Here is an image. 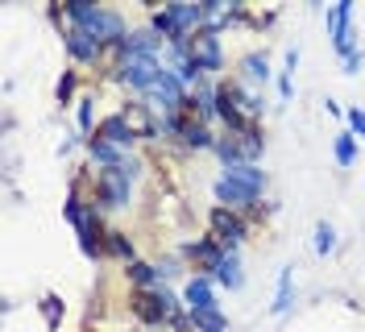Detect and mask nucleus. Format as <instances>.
I'll list each match as a JSON object with an SVG mask.
<instances>
[{
  "mask_svg": "<svg viewBox=\"0 0 365 332\" xmlns=\"http://www.w3.org/2000/svg\"><path fill=\"white\" fill-rule=\"evenodd\" d=\"M67 13H71V21L79 25V29H88L96 42H125V21L116 13H108V9L88 4V0H71Z\"/></svg>",
  "mask_w": 365,
  "mask_h": 332,
  "instance_id": "nucleus-1",
  "label": "nucleus"
},
{
  "mask_svg": "<svg viewBox=\"0 0 365 332\" xmlns=\"http://www.w3.org/2000/svg\"><path fill=\"white\" fill-rule=\"evenodd\" d=\"M67 221L79 228V245H83V253H88V258H100L104 241H100V224H96V212H91V208H83L79 199L71 196V199H67Z\"/></svg>",
  "mask_w": 365,
  "mask_h": 332,
  "instance_id": "nucleus-2",
  "label": "nucleus"
},
{
  "mask_svg": "<svg viewBox=\"0 0 365 332\" xmlns=\"http://www.w3.org/2000/svg\"><path fill=\"white\" fill-rule=\"evenodd\" d=\"M96 187H100V203L104 208H125L129 203V166H104Z\"/></svg>",
  "mask_w": 365,
  "mask_h": 332,
  "instance_id": "nucleus-3",
  "label": "nucleus"
},
{
  "mask_svg": "<svg viewBox=\"0 0 365 332\" xmlns=\"http://www.w3.org/2000/svg\"><path fill=\"white\" fill-rule=\"evenodd\" d=\"M158 75H162V66H158V59H154V54H125V63H120V79H125L129 88L150 91Z\"/></svg>",
  "mask_w": 365,
  "mask_h": 332,
  "instance_id": "nucleus-4",
  "label": "nucleus"
},
{
  "mask_svg": "<svg viewBox=\"0 0 365 332\" xmlns=\"http://www.w3.org/2000/svg\"><path fill=\"white\" fill-rule=\"evenodd\" d=\"M150 104L154 109H162L166 116H175V112L187 104L182 100V84H179V75H170V71H162L158 79H154V88H150Z\"/></svg>",
  "mask_w": 365,
  "mask_h": 332,
  "instance_id": "nucleus-5",
  "label": "nucleus"
},
{
  "mask_svg": "<svg viewBox=\"0 0 365 332\" xmlns=\"http://www.w3.org/2000/svg\"><path fill=\"white\" fill-rule=\"evenodd\" d=\"M133 311L141 316V320L158 324V320H170V316H175V299H170L166 291H137L133 295Z\"/></svg>",
  "mask_w": 365,
  "mask_h": 332,
  "instance_id": "nucleus-6",
  "label": "nucleus"
},
{
  "mask_svg": "<svg viewBox=\"0 0 365 332\" xmlns=\"http://www.w3.org/2000/svg\"><path fill=\"white\" fill-rule=\"evenodd\" d=\"M182 50H187V59H191V63L200 66V71H216V66H220V42H216V38H212L207 29L191 34Z\"/></svg>",
  "mask_w": 365,
  "mask_h": 332,
  "instance_id": "nucleus-7",
  "label": "nucleus"
},
{
  "mask_svg": "<svg viewBox=\"0 0 365 332\" xmlns=\"http://www.w3.org/2000/svg\"><path fill=\"white\" fill-rule=\"evenodd\" d=\"M212 237L232 253L237 245L245 241V221H241V216H232L228 208H216V212H212Z\"/></svg>",
  "mask_w": 365,
  "mask_h": 332,
  "instance_id": "nucleus-8",
  "label": "nucleus"
},
{
  "mask_svg": "<svg viewBox=\"0 0 365 332\" xmlns=\"http://www.w3.org/2000/svg\"><path fill=\"white\" fill-rule=\"evenodd\" d=\"M349 17H353V4L349 0H341L332 13H328V29H332V42H336V50L341 54H353V38H349Z\"/></svg>",
  "mask_w": 365,
  "mask_h": 332,
  "instance_id": "nucleus-9",
  "label": "nucleus"
},
{
  "mask_svg": "<svg viewBox=\"0 0 365 332\" xmlns=\"http://www.w3.org/2000/svg\"><path fill=\"white\" fill-rule=\"evenodd\" d=\"M67 50L79 59V63H96V54H100V42L91 38L88 29H79V25H71L67 29Z\"/></svg>",
  "mask_w": 365,
  "mask_h": 332,
  "instance_id": "nucleus-10",
  "label": "nucleus"
},
{
  "mask_svg": "<svg viewBox=\"0 0 365 332\" xmlns=\"http://www.w3.org/2000/svg\"><path fill=\"white\" fill-rule=\"evenodd\" d=\"M96 137H100V141H108V146H129V141H133V129H129V121H125V116H108V121H100Z\"/></svg>",
  "mask_w": 365,
  "mask_h": 332,
  "instance_id": "nucleus-11",
  "label": "nucleus"
},
{
  "mask_svg": "<svg viewBox=\"0 0 365 332\" xmlns=\"http://www.w3.org/2000/svg\"><path fill=\"white\" fill-rule=\"evenodd\" d=\"M182 295H187L191 316H195V311H212V308H216V299H212V283H207V278H191Z\"/></svg>",
  "mask_w": 365,
  "mask_h": 332,
  "instance_id": "nucleus-12",
  "label": "nucleus"
},
{
  "mask_svg": "<svg viewBox=\"0 0 365 332\" xmlns=\"http://www.w3.org/2000/svg\"><path fill=\"white\" fill-rule=\"evenodd\" d=\"M225 178H232V183H241V187H250L253 196H257V191L266 187V175H262V171H257L253 162H237V166H228V171H225Z\"/></svg>",
  "mask_w": 365,
  "mask_h": 332,
  "instance_id": "nucleus-13",
  "label": "nucleus"
},
{
  "mask_svg": "<svg viewBox=\"0 0 365 332\" xmlns=\"http://www.w3.org/2000/svg\"><path fill=\"white\" fill-rule=\"evenodd\" d=\"M216 199H220V203H228V208H237V203H253V191L250 187H241V183H232V178H220V183H216Z\"/></svg>",
  "mask_w": 365,
  "mask_h": 332,
  "instance_id": "nucleus-14",
  "label": "nucleus"
},
{
  "mask_svg": "<svg viewBox=\"0 0 365 332\" xmlns=\"http://www.w3.org/2000/svg\"><path fill=\"white\" fill-rule=\"evenodd\" d=\"M125 121H129V129H133V137H150L154 133V121H150V112H145V104H129V109L120 112Z\"/></svg>",
  "mask_w": 365,
  "mask_h": 332,
  "instance_id": "nucleus-15",
  "label": "nucleus"
},
{
  "mask_svg": "<svg viewBox=\"0 0 365 332\" xmlns=\"http://www.w3.org/2000/svg\"><path fill=\"white\" fill-rule=\"evenodd\" d=\"M216 278H220L228 291H237L241 283H245V278H241V262H237V253H225V258H220V266H216Z\"/></svg>",
  "mask_w": 365,
  "mask_h": 332,
  "instance_id": "nucleus-16",
  "label": "nucleus"
},
{
  "mask_svg": "<svg viewBox=\"0 0 365 332\" xmlns=\"http://www.w3.org/2000/svg\"><path fill=\"white\" fill-rule=\"evenodd\" d=\"M154 46H158V38H154V34L137 29V34H125L120 50H125V54H154Z\"/></svg>",
  "mask_w": 365,
  "mask_h": 332,
  "instance_id": "nucleus-17",
  "label": "nucleus"
},
{
  "mask_svg": "<svg viewBox=\"0 0 365 332\" xmlns=\"http://www.w3.org/2000/svg\"><path fill=\"white\" fill-rule=\"evenodd\" d=\"M91 154L100 158L104 166H125V158H120V146H108V141H100V137H91Z\"/></svg>",
  "mask_w": 365,
  "mask_h": 332,
  "instance_id": "nucleus-18",
  "label": "nucleus"
},
{
  "mask_svg": "<svg viewBox=\"0 0 365 332\" xmlns=\"http://www.w3.org/2000/svg\"><path fill=\"white\" fill-rule=\"evenodd\" d=\"M191 320H195V328H200V332H225V324H228L216 308H212V311H195Z\"/></svg>",
  "mask_w": 365,
  "mask_h": 332,
  "instance_id": "nucleus-19",
  "label": "nucleus"
},
{
  "mask_svg": "<svg viewBox=\"0 0 365 332\" xmlns=\"http://www.w3.org/2000/svg\"><path fill=\"white\" fill-rule=\"evenodd\" d=\"M287 308H291V270H282V274H278V295H274V311L282 316Z\"/></svg>",
  "mask_w": 365,
  "mask_h": 332,
  "instance_id": "nucleus-20",
  "label": "nucleus"
},
{
  "mask_svg": "<svg viewBox=\"0 0 365 332\" xmlns=\"http://www.w3.org/2000/svg\"><path fill=\"white\" fill-rule=\"evenodd\" d=\"M182 141H187V146H195V150H204V146H212V137H207V129H204V125H195V121H191V125H182Z\"/></svg>",
  "mask_w": 365,
  "mask_h": 332,
  "instance_id": "nucleus-21",
  "label": "nucleus"
},
{
  "mask_svg": "<svg viewBox=\"0 0 365 332\" xmlns=\"http://www.w3.org/2000/svg\"><path fill=\"white\" fill-rule=\"evenodd\" d=\"M237 137H241V141H237V146H241V158L262 154V137H257V129H245V133H237Z\"/></svg>",
  "mask_w": 365,
  "mask_h": 332,
  "instance_id": "nucleus-22",
  "label": "nucleus"
},
{
  "mask_svg": "<svg viewBox=\"0 0 365 332\" xmlns=\"http://www.w3.org/2000/svg\"><path fill=\"white\" fill-rule=\"evenodd\" d=\"M353 154H357L353 133H341V137H336V162H341V166H349V162H353Z\"/></svg>",
  "mask_w": 365,
  "mask_h": 332,
  "instance_id": "nucleus-23",
  "label": "nucleus"
},
{
  "mask_svg": "<svg viewBox=\"0 0 365 332\" xmlns=\"http://www.w3.org/2000/svg\"><path fill=\"white\" fill-rule=\"evenodd\" d=\"M129 278H133L137 287H150V283L158 278V270H154V266H145V262H133V266H129Z\"/></svg>",
  "mask_w": 365,
  "mask_h": 332,
  "instance_id": "nucleus-24",
  "label": "nucleus"
},
{
  "mask_svg": "<svg viewBox=\"0 0 365 332\" xmlns=\"http://www.w3.org/2000/svg\"><path fill=\"white\" fill-rule=\"evenodd\" d=\"M332 245H336V228H332V224H324V221H319V224H316V249H319V253H328Z\"/></svg>",
  "mask_w": 365,
  "mask_h": 332,
  "instance_id": "nucleus-25",
  "label": "nucleus"
},
{
  "mask_svg": "<svg viewBox=\"0 0 365 332\" xmlns=\"http://www.w3.org/2000/svg\"><path fill=\"white\" fill-rule=\"evenodd\" d=\"M245 71H250V79H262V84L270 79V66H266V59H257V54L245 59Z\"/></svg>",
  "mask_w": 365,
  "mask_h": 332,
  "instance_id": "nucleus-26",
  "label": "nucleus"
},
{
  "mask_svg": "<svg viewBox=\"0 0 365 332\" xmlns=\"http://www.w3.org/2000/svg\"><path fill=\"white\" fill-rule=\"evenodd\" d=\"M108 249H113L116 258H133V245L125 241V233H108Z\"/></svg>",
  "mask_w": 365,
  "mask_h": 332,
  "instance_id": "nucleus-27",
  "label": "nucleus"
},
{
  "mask_svg": "<svg viewBox=\"0 0 365 332\" xmlns=\"http://www.w3.org/2000/svg\"><path fill=\"white\" fill-rule=\"evenodd\" d=\"M349 125H353V133L365 141V112L361 109H349Z\"/></svg>",
  "mask_w": 365,
  "mask_h": 332,
  "instance_id": "nucleus-28",
  "label": "nucleus"
},
{
  "mask_svg": "<svg viewBox=\"0 0 365 332\" xmlns=\"http://www.w3.org/2000/svg\"><path fill=\"white\" fill-rule=\"evenodd\" d=\"M42 303H46V320H50V324H58V299L50 295V299H42Z\"/></svg>",
  "mask_w": 365,
  "mask_h": 332,
  "instance_id": "nucleus-29",
  "label": "nucleus"
},
{
  "mask_svg": "<svg viewBox=\"0 0 365 332\" xmlns=\"http://www.w3.org/2000/svg\"><path fill=\"white\" fill-rule=\"evenodd\" d=\"M79 125H83V129H91V104H88V100L79 104Z\"/></svg>",
  "mask_w": 365,
  "mask_h": 332,
  "instance_id": "nucleus-30",
  "label": "nucleus"
},
{
  "mask_svg": "<svg viewBox=\"0 0 365 332\" xmlns=\"http://www.w3.org/2000/svg\"><path fill=\"white\" fill-rule=\"evenodd\" d=\"M71 88H75V79H71V75H67V79H63V84H58V96H63V100H67V96H71Z\"/></svg>",
  "mask_w": 365,
  "mask_h": 332,
  "instance_id": "nucleus-31",
  "label": "nucleus"
}]
</instances>
